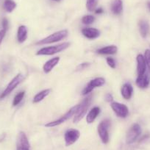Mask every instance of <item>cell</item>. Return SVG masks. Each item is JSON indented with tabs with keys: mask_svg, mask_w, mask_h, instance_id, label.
<instances>
[{
	"mask_svg": "<svg viewBox=\"0 0 150 150\" xmlns=\"http://www.w3.org/2000/svg\"><path fill=\"white\" fill-rule=\"evenodd\" d=\"M69 35V31L67 30H60V31L55 32L50 35L47 36V38L42 40H40L36 42V45H46V44H54V43L59 42V41L64 40L65 38Z\"/></svg>",
	"mask_w": 150,
	"mask_h": 150,
	"instance_id": "6da1fadb",
	"label": "cell"
},
{
	"mask_svg": "<svg viewBox=\"0 0 150 150\" xmlns=\"http://www.w3.org/2000/svg\"><path fill=\"white\" fill-rule=\"evenodd\" d=\"M70 46V43L64 42L62 44H58L56 46H52V47H47L41 49L37 52V55H53L57 53L61 52L68 49Z\"/></svg>",
	"mask_w": 150,
	"mask_h": 150,
	"instance_id": "7a4b0ae2",
	"label": "cell"
},
{
	"mask_svg": "<svg viewBox=\"0 0 150 150\" xmlns=\"http://www.w3.org/2000/svg\"><path fill=\"white\" fill-rule=\"evenodd\" d=\"M91 99L92 96L90 95V96H88L87 97L85 98L84 100L82 102V103L80 104V108H79L77 113L74 115V123H78L86 116L89 107L91 105Z\"/></svg>",
	"mask_w": 150,
	"mask_h": 150,
	"instance_id": "3957f363",
	"label": "cell"
},
{
	"mask_svg": "<svg viewBox=\"0 0 150 150\" xmlns=\"http://www.w3.org/2000/svg\"><path fill=\"white\" fill-rule=\"evenodd\" d=\"M79 108H80V105H75V106L72 107L69 110H68L64 115H63V116H61V117L59 118L57 120L53 121V122H48L47 124H46L45 127H54L58 126V125L64 123L65 122L69 120L71 117H72V116H74V115L77 113Z\"/></svg>",
	"mask_w": 150,
	"mask_h": 150,
	"instance_id": "277c9868",
	"label": "cell"
},
{
	"mask_svg": "<svg viewBox=\"0 0 150 150\" xmlns=\"http://www.w3.org/2000/svg\"><path fill=\"white\" fill-rule=\"evenodd\" d=\"M110 125L111 122L108 119L102 121L98 125V134L102 142L105 144H107L109 142V129L110 127Z\"/></svg>",
	"mask_w": 150,
	"mask_h": 150,
	"instance_id": "5b68a950",
	"label": "cell"
},
{
	"mask_svg": "<svg viewBox=\"0 0 150 150\" xmlns=\"http://www.w3.org/2000/svg\"><path fill=\"white\" fill-rule=\"evenodd\" d=\"M24 80V76L22 74H18L11 80L9 83V84L8 85V86L6 87V88L5 89L3 92L2 93V94L0 95V99H4V98L6 97L7 96L10 94L18 85L21 83H22L23 80Z\"/></svg>",
	"mask_w": 150,
	"mask_h": 150,
	"instance_id": "8992f818",
	"label": "cell"
},
{
	"mask_svg": "<svg viewBox=\"0 0 150 150\" xmlns=\"http://www.w3.org/2000/svg\"><path fill=\"white\" fill-rule=\"evenodd\" d=\"M141 134V127L138 124H133L128 130L126 136V141L127 144H132L136 141Z\"/></svg>",
	"mask_w": 150,
	"mask_h": 150,
	"instance_id": "52a82bcc",
	"label": "cell"
},
{
	"mask_svg": "<svg viewBox=\"0 0 150 150\" xmlns=\"http://www.w3.org/2000/svg\"><path fill=\"white\" fill-rule=\"evenodd\" d=\"M105 83V80L103 77H96V78L93 79L92 80H91L88 83L87 86L85 87V88L83 89V92H82V94L83 96H86L88 93H91L95 88H96L102 87V86H104Z\"/></svg>",
	"mask_w": 150,
	"mask_h": 150,
	"instance_id": "ba28073f",
	"label": "cell"
},
{
	"mask_svg": "<svg viewBox=\"0 0 150 150\" xmlns=\"http://www.w3.org/2000/svg\"><path fill=\"white\" fill-rule=\"evenodd\" d=\"M110 106L113 112L116 113V115L118 117L125 119L129 115V109H128L127 106L124 105V104L116 102H111Z\"/></svg>",
	"mask_w": 150,
	"mask_h": 150,
	"instance_id": "9c48e42d",
	"label": "cell"
},
{
	"mask_svg": "<svg viewBox=\"0 0 150 150\" xmlns=\"http://www.w3.org/2000/svg\"><path fill=\"white\" fill-rule=\"evenodd\" d=\"M80 137V132L76 129H69L65 132L64 140L66 146H71L77 142Z\"/></svg>",
	"mask_w": 150,
	"mask_h": 150,
	"instance_id": "30bf717a",
	"label": "cell"
},
{
	"mask_svg": "<svg viewBox=\"0 0 150 150\" xmlns=\"http://www.w3.org/2000/svg\"><path fill=\"white\" fill-rule=\"evenodd\" d=\"M17 150H30V142L28 141L25 132H20L17 137L16 141Z\"/></svg>",
	"mask_w": 150,
	"mask_h": 150,
	"instance_id": "8fae6325",
	"label": "cell"
},
{
	"mask_svg": "<svg viewBox=\"0 0 150 150\" xmlns=\"http://www.w3.org/2000/svg\"><path fill=\"white\" fill-rule=\"evenodd\" d=\"M82 34L89 40H94L100 35V31L93 27H86L82 30Z\"/></svg>",
	"mask_w": 150,
	"mask_h": 150,
	"instance_id": "7c38bea8",
	"label": "cell"
},
{
	"mask_svg": "<svg viewBox=\"0 0 150 150\" xmlns=\"http://www.w3.org/2000/svg\"><path fill=\"white\" fill-rule=\"evenodd\" d=\"M137 61V73L138 76L143 75L146 73V63L145 57L143 54H138L136 57Z\"/></svg>",
	"mask_w": 150,
	"mask_h": 150,
	"instance_id": "4fadbf2b",
	"label": "cell"
},
{
	"mask_svg": "<svg viewBox=\"0 0 150 150\" xmlns=\"http://www.w3.org/2000/svg\"><path fill=\"white\" fill-rule=\"evenodd\" d=\"M135 84L140 88H146L150 84V78L149 75L145 73L143 75L138 76L136 80H135Z\"/></svg>",
	"mask_w": 150,
	"mask_h": 150,
	"instance_id": "5bb4252c",
	"label": "cell"
},
{
	"mask_svg": "<svg viewBox=\"0 0 150 150\" xmlns=\"http://www.w3.org/2000/svg\"><path fill=\"white\" fill-rule=\"evenodd\" d=\"M59 62H60V57H53V58L50 59L48 61L46 62L43 66V70H44V73L49 74L50 72H51L52 70L58 64Z\"/></svg>",
	"mask_w": 150,
	"mask_h": 150,
	"instance_id": "9a60e30c",
	"label": "cell"
},
{
	"mask_svg": "<svg viewBox=\"0 0 150 150\" xmlns=\"http://www.w3.org/2000/svg\"><path fill=\"white\" fill-rule=\"evenodd\" d=\"M121 93L123 98L126 100H129L131 99L133 93V88L132 85L129 83H127L122 86L121 88Z\"/></svg>",
	"mask_w": 150,
	"mask_h": 150,
	"instance_id": "2e32d148",
	"label": "cell"
},
{
	"mask_svg": "<svg viewBox=\"0 0 150 150\" xmlns=\"http://www.w3.org/2000/svg\"><path fill=\"white\" fill-rule=\"evenodd\" d=\"M117 52L118 48L115 45L104 47L96 50V53L99 54H102V55H111V54H115L116 53H117Z\"/></svg>",
	"mask_w": 150,
	"mask_h": 150,
	"instance_id": "e0dca14e",
	"label": "cell"
},
{
	"mask_svg": "<svg viewBox=\"0 0 150 150\" xmlns=\"http://www.w3.org/2000/svg\"><path fill=\"white\" fill-rule=\"evenodd\" d=\"M111 11L114 15L119 16L123 11V2L122 0H113L111 3Z\"/></svg>",
	"mask_w": 150,
	"mask_h": 150,
	"instance_id": "ac0fdd59",
	"label": "cell"
},
{
	"mask_svg": "<svg viewBox=\"0 0 150 150\" xmlns=\"http://www.w3.org/2000/svg\"><path fill=\"white\" fill-rule=\"evenodd\" d=\"M27 28L26 26L21 25L18 28V31H17V41L20 44H22L24 41L27 40Z\"/></svg>",
	"mask_w": 150,
	"mask_h": 150,
	"instance_id": "d6986e66",
	"label": "cell"
},
{
	"mask_svg": "<svg viewBox=\"0 0 150 150\" xmlns=\"http://www.w3.org/2000/svg\"><path fill=\"white\" fill-rule=\"evenodd\" d=\"M101 109L99 107H94V108H92L87 114V116H86V122H87V123H93L95 121V119H96V118H97V116L99 115Z\"/></svg>",
	"mask_w": 150,
	"mask_h": 150,
	"instance_id": "ffe728a7",
	"label": "cell"
},
{
	"mask_svg": "<svg viewBox=\"0 0 150 150\" xmlns=\"http://www.w3.org/2000/svg\"><path fill=\"white\" fill-rule=\"evenodd\" d=\"M138 25H139V31L141 37L145 38L149 33V24L145 20H141Z\"/></svg>",
	"mask_w": 150,
	"mask_h": 150,
	"instance_id": "44dd1931",
	"label": "cell"
},
{
	"mask_svg": "<svg viewBox=\"0 0 150 150\" xmlns=\"http://www.w3.org/2000/svg\"><path fill=\"white\" fill-rule=\"evenodd\" d=\"M50 92H51V90H50V89H45V90L41 91H40L39 93H38L37 94L34 96V98H33V103L36 104L41 102L44 98L47 97V96L50 94Z\"/></svg>",
	"mask_w": 150,
	"mask_h": 150,
	"instance_id": "7402d4cb",
	"label": "cell"
},
{
	"mask_svg": "<svg viewBox=\"0 0 150 150\" xmlns=\"http://www.w3.org/2000/svg\"><path fill=\"white\" fill-rule=\"evenodd\" d=\"M3 6L6 12L12 13L16 8V3L13 0H5Z\"/></svg>",
	"mask_w": 150,
	"mask_h": 150,
	"instance_id": "603a6c76",
	"label": "cell"
},
{
	"mask_svg": "<svg viewBox=\"0 0 150 150\" xmlns=\"http://www.w3.org/2000/svg\"><path fill=\"white\" fill-rule=\"evenodd\" d=\"M24 95H25V91H21L17 93L15 96V97H14L13 101V106L16 107L18 105H19L20 102L24 99Z\"/></svg>",
	"mask_w": 150,
	"mask_h": 150,
	"instance_id": "cb8c5ba5",
	"label": "cell"
},
{
	"mask_svg": "<svg viewBox=\"0 0 150 150\" xmlns=\"http://www.w3.org/2000/svg\"><path fill=\"white\" fill-rule=\"evenodd\" d=\"M96 20L95 16L92 15H86L82 18V22L83 24H86V25H90V24H93V22Z\"/></svg>",
	"mask_w": 150,
	"mask_h": 150,
	"instance_id": "d4e9b609",
	"label": "cell"
},
{
	"mask_svg": "<svg viewBox=\"0 0 150 150\" xmlns=\"http://www.w3.org/2000/svg\"><path fill=\"white\" fill-rule=\"evenodd\" d=\"M98 4V0H87L86 2V8L88 11H93L96 9Z\"/></svg>",
	"mask_w": 150,
	"mask_h": 150,
	"instance_id": "484cf974",
	"label": "cell"
},
{
	"mask_svg": "<svg viewBox=\"0 0 150 150\" xmlns=\"http://www.w3.org/2000/svg\"><path fill=\"white\" fill-rule=\"evenodd\" d=\"M144 57H145L146 63V66L148 67L149 71L150 73V50H146L144 53Z\"/></svg>",
	"mask_w": 150,
	"mask_h": 150,
	"instance_id": "4316f807",
	"label": "cell"
},
{
	"mask_svg": "<svg viewBox=\"0 0 150 150\" xmlns=\"http://www.w3.org/2000/svg\"><path fill=\"white\" fill-rule=\"evenodd\" d=\"M106 61L107 63H108V66L111 68V69H114L116 68V60L112 58V57H107L106 59Z\"/></svg>",
	"mask_w": 150,
	"mask_h": 150,
	"instance_id": "83f0119b",
	"label": "cell"
},
{
	"mask_svg": "<svg viewBox=\"0 0 150 150\" xmlns=\"http://www.w3.org/2000/svg\"><path fill=\"white\" fill-rule=\"evenodd\" d=\"M90 66H91V63H80V64L77 67V71H78L84 70V69H86L87 68H88Z\"/></svg>",
	"mask_w": 150,
	"mask_h": 150,
	"instance_id": "f1b7e54d",
	"label": "cell"
},
{
	"mask_svg": "<svg viewBox=\"0 0 150 150\" xmlns=\"http://www.w3.org/2000/svg\"><path fill=\"white\" fill-rule=\"evenodd\" d=\"M2 28H3V30H5L7 31L8 27H9V22H8V20L6 18H4L3 19H2Z\"/></svg>",
	"mask_w": 150,
	"mask_h": 150,
	"instance_id": "f546056e",
	"label": "cell"
},
{
	"mask_svg": "<svg viewBox=\"0 0 150 150\" xmlns=\"http://www.w3.org/2000/svg\"><path fill=\"white\" fill-rule=\"evenodd\" d=\"M105 101L107 102H109V103L112 102V101H113V96H112V95L111 93H107L105 95Z\"/></svg>",
	"mask_w": 150,
	"mask_h": 150,
	"instance_id": "4dcf8cb0",
	"label": "cell"
},
{
	"mask_svg": "<svg viewBox=\"0 0 150 150\" xmlns=\"http://www.w3.org/2000/svg\"><path fill=\"white\" fill-rule=\"evenodd\" d=\"M6 30H0V44H2V41H3L4 38H5V34H6Z\"/></svg>",
	"mask_w": 150,
	"mask_h": 150,
	"instance_id": "1f68e13d",
	"label": "cell"
},
{
	"mask_svg": "<svg viewBox=\"0 0 150 150\" xmlns=\"http://www.w3.org/2000/svg\"><path fill=\"white\" fill-rule=\"evenodd\" d=\"M103 12H104V11L102 8H97V9L95 11V13H96V14H102V13H103Z\"/></svg>",
	"mask_w": 150,
	"mask_h": 150,
	"instance_id": "d6a6232c",
	"label": "cell"
},
{
	"mask_svg": "<svg viewBox=\"0 0 150 150\" xmlns=\"http://www.w3.org/2000/svg\"><path fill=\"white\" fill-rule=\"evenodd\" d=\"M146 6H147V8H148L149 11H150V1H148V2H147Z\"/></svg>",
	"mask_w": 150,
	"mask_h": 150,
	"instance_id": "836d02e7",
	"label": "cell"
},
{
	"mask_svg": "<svg viewBox=\"0 0 150 150\" xmlns=\"http://www.w3.org/2000/svg\"><path fill=\"white\" fill-rule=\"evenodd\" d=\"M53 1H54V2H59L60 0H53Z\"/></svg>",
	"mask_w": 150,
	"mask_h": 150,
	"instance_id": "e575fe53",
	"label": "cell"
}]
</instances>
